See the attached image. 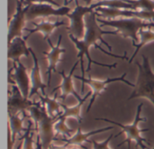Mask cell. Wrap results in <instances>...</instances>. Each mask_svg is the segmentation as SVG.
Listing matches in <instances>:
<instances>
[{
  "label": "cell",
  "instance_id": "6da1fadb",
  "mask_svg": "<svg viewBox=\"0 0 154 149\" xmlns=\"http://www.w3.org/2000/svg\"><path fill=\"white\" fill-rule=\"evenodd\" d=\"M86 22V32H85V36L82 40H79L73 36L72 34H69V39L71 42L76 45L79 52H78V58L79 60L80 63V70H81V76L85 77L86 71H89L91 70V65L92 64H97L98 66L106 67L108 69H114L117 66V63H113V64H106L103 62H97L94 61L91 56H90V47L94 46L96 49L101 51L102 52L112 56L114 58L121 59V60H126L129 61V58L126 55V52L125 55H117L110 52L112 51V46L108 44L104 39L103 36L106 34L108 35H116L117 32L116 31H105L101 29L102 25L98 24L97 22V13L92 12L86 16L85 19Z\"/></svg>",
  "mask_w": 154,
  "mask_h": 149
},
{
  "label": "cell",
  "instance_id": "7a4b0ae2",
  "mask_svg": "<svg viewBox=\"0 0 154 149\" xmlns=\"http://www.w3.org/2000/svg\"><path fill=\"white\" fill-rule=\"evenodd\" d=\"M30 117L38 128V137L43 149H50L52 141L55 138V124L59 120V116L51 117L45 107L42 103L32 107L29 110Z\"/></svg>",
  "mask_w": 154,
  "mask_h": 149
},
{
  "label": "cell",
  "instance_id": "3957f363",
  "mask_svg": "<svg viewBox=\"0 0 154 149\" xmlns=\"http://www.w3.org/2000/svg\"><path fill=\"white\" fill-rule=\"evenodd\" d=\"M135 64L138 68V77L128 100L143 98L154 106V72L150 60L147 56L143 55V63L136 62Z\"/></svg>",
  "mask_w": 154,
  "mask_h": 149
},
{
  "label": "cell",
  "instance_id": "277c9868",
  "mask_svg": "<svg viewBox=\"0 0 154 149\" xmlns=\"http://www.w3.org/2000/svg\"><path fill=\"white\" fill-rule=\"evenodd\" d=\"M97 22L102 26H112L116 29L117 34H121L124 38H130L133 43L139 42L138 33L141 29H150L154 27V23L147 22L136 17L121 18V19H101L97 18Z\"/></svg>",
  "mask_w": 154,
  "mask_h": 149
},
{
  "label": "cell",
  "instance_id": "5b68a950",
  "mask_svg": "<svg viewBox=\"0 0 154 149\" xmlns=\"http://www.w3.org/2000/svg\"><path fill=\"white\" fill-rule=\"evenodd\" d=\"M143 103H140L137 107L136 109V114H135V118L134 119V122L132 124H128V125H125L119 122H116L114 120L108 119H105V118H96V120H103L105 122L107 123H111L114 126H116L118 128H120L122 129V132H124L126 136V138L124 140L123 143L119 144L118 147L123 146L124 144H127V149H131V143L133 141H134L136 143V147H140L142 149H148V147L145 146V143H147V140L142 137V133L143 132H146L149 131V128L146 129H141L139 128V124L143 121H146L147 119L146 118H143L141 116L142 110H143ZM121 132V133H122Z\"/></svg>",
  "mask_w": 154,
  "mask_h": 149
},
{
  "label": "cell",
  "instance_id": "8992f818",
  "mask_svg": "<svg viewBox=\"0 0 154 149\" xmlns=\"http://www.w3.org/2000/svg\"><path fill=\"white\" fill-rule=\"evenodd\" d=\"M101 7L100 2L92 4L91 5H81L79 3V0L76 1L75 9L69 13L67 16L70 20V24L66 27L69 34H72L76 38L82 40L85 36L86 32V16L90 13L94 12L97 8Z\"/></svg>",
  "mask_w": 154,
  "mask_h": 149
},
{
  "label": "cell",
  "instance_id": "52a82bcc",
  "mask_svg": "<svg viewBox=\"0 0 154 149\" xmlns=\"http://www.w3.org/2000/svg\"><path fill=\"white\" fill-rule=\"evenodd\" d=\"M127 73L125 72L123 75L119 76V77H113V78H107L106 80H97V79H93L91 78V76H89L88 78H86V77H82V76H79V75H75L74 78H76L77 80L80 81L83 84H82V87H81V92L84 91V88H85V85H88L90 89H91V92H92V95L90 97V102L88 104V107L87 109V111L88 112L90 110V109L92 108L96 99L101 95L103 93V91L106 90V87L109 85V84H112L114 82H123L130 87H133L134 88L135 87V84H133L131 81H127L125 79Z\"/></svg>",
  "mask_w": 154,
  "mask_h": 149
},
{
  "label": "cell",
  "instance_id": "ba28073f",
  "mask_svg": "<svg viewBox=\"0 0 154 149\" xmlns=\"http://www.w3.org/2000/svg\"><path fill=\"white\" fill-rule=\"evenodd\" d=\"M97 15L99 18H106L107 20L116 19L117 17L131 18L136 17L144 21L153 23L154 11H144V10H131V9H117L110 7H98L96 9Z\"/></svg>",
  "mask_w": 154,
  "mask_h": 149
},
{
  "label": "cell",
  "instance_id": "9c48e42d",
  "mask_svg": "<svg viewBox=\"0 0 154 149\" xmlns=\"http://www.w3.org/2000/svg\"><path fill=\"white\" fill-rule=\"evenodd\" d=\"M13 68L9 70L8 72V81L9 83H14L23 95L25 98L29 99V94L31 90V78L28 74L27 68L21 62H13Z\"/></svg>",
  "mask_w": 154,
  "mask_h": 149
},
{
  "label": "cell",
  "instance_id": "30bf717a",
  "mask_svg": "<svg viewBox=\"0 0 154 149\" xmlns=\"http://www.w3.org/2000/svg\"><path fill=\"white\" fill-rule=\"evenodd\" d=\"M35 105H37L36 102H33L30 99L25 98L19 88L14 83H12V91L8 96V115H17L21 113L24 114L27 110Z\"/></svg>",
  "mask_w": 154,
  "mask_h": 149
},
{
  "label": "cell",
  "instance_id": "8fae6325",
  "mask_svg": "<svg viewBox=\"0 0 154 149\" xmlns=\"http://www.w3.org/2000/svg\"><path fill=\"white\" fill-rule=\"evenodd\" d=\"M23 4L22 0H16V12L13 17L9 20L8 24V43H10L14 38L22 37L23 31L25 29L26 22V12L29 5L23 7Z\"/></svg>",
  "mask_w": 154,
  "mask_h": 149
},
{
  "label": "cell",
  "instance_id": "7c38bea8",
  "mask_svg": "<svg viewBox=\"0 0 154 149\" xmlns=\"http://www.w3.org/2000/svg\"><path fill=\"white\" fill-rule=\"evenodd\" d=\"M70 11L71 9L66 5L55 9L51 5L47 4H32L29 5V8L26 12V21H32L36 18L48 17L51 15L67 16Z\"/></svg>",
  "mask_w": 154,
  "mask_h": 149
},
{
  "label": "cell",
  "instance_id": "4fadbf2b",
  "mask_svg": "<svg viewBox=\"0 0 154 149\" xmlns=\"http://www.w3.org/2000/svg\"><path fill=\"white\" fill-rule=\"evenodd\" d=\"M61 41H62V35L60 34L59 35V39H58V43L56 45H53L52 43L51 42L50 39L47 40L48 44L51 47V51L50 52H42V54L45 55V58L47 60V77H48V86L51 83V74L52 72H58L57 71V66L58 64L62 61L61 60V56L63 53L66 52V49L61 48L60 44H61Z\"/></svg>",
  "mask_w": 154,
  "mask_h": 149
},
{
  "label": "cell",
  "instance_id": "5bb4252c",
  "mask_svg": "<svg viewBox=\"0 0 154 149\" xmlns=\"http://www.w3.org/2000/svg\"><path fill=\"white\" fill-rule=\"evenodd\" d=\"M79 63V61H77L74 65L72 66V68L70 69V71L69 72V74H65V71H58L57 73H59L60 76H61V83L60 86L56 87L53 91H55L57 89H60V95L59 96L60 99H61L63 101L66 100V99L69 96V95H72L74 96L78 101H79L82 98L80 97V95L78 93V91L75 90V87H74V82H73V78H74V72L78 67Z\"/></svg>",
  "mask_w": 154,
  "mask_h": 149
},
{
  "label": "cell",
  "instance_id": "9a60e30c",
  "mask_svg": "<svg viewBox=\"0 0 154 149\" xmlns=\"http://www.w3.org/2000/svg\"><path fill=\"white\" fill-rule=\"evenodd\" d=\"M31 55L33 60V64L31 70V90L29 94V99H31L33 95L39 94V91H42V93H45V89L48 87V84H44L42 81V77L41 74V69L39 65V61L38 58L36 57V54L31 48Z\"/></svg>",
  "mask_w": 154,
  "mask_h": 149
},
{
  "label": "cell",
  "instance_id": "2e32d148",
  "mask_svg": "<svg viewBox=\"0 0 154 149\" xmlns=\"http://www.w3.org/2000/svg\"><path fill=\"white\" fill-rule=\"evenodd\" d=\"M31 55V48L26 45V40L23 37L14 38L10 43H8L7 57L13 62L20 61L21 57L24 56L28 58Z\"/></svg>",
  "mask_w": 154,
  "mask_h": 149
},
{
  "label": "cell",
  "instance_id": "e0dca14e",
  "mask_svg": "<svg viewBox=\"0 0 154 149\" xmlns=\"http://www.w3.org/2000/svg\"><path fill=\"white\" fill-rule=\"evenodd\" d=\"M65 23L63 21H60V22H55V23H51V22H42L40 24H36L34 22H32V25L34 26L33 29H29V28H25L24 30L27 31L29 33L24 37L25 40H27L31 34L35 33H42L43 35V39L45 41H47L48 39H50V36L52 34V33L55 31L56 28L64 25Z\"/></svg>",
  "mask_w": 154,
  "mask_h": 149
},
{
  "label": "cell",
  "instance_id": "ac0fdd59",
  "mask_svg": "<svg viewBox=\"0 0 154 149\" xmlns=\"http://www.w3.org/2000/svg\"><path fill=\"white\" fill-rule=\"evenodd\" d=\"M9 116V136H8V149H13L15 143V138L17 135H20L22 131H25L26 128H23V120L26 118V114L23 118L20 117V114L17 115H8Z\"/></svg>",
  "mask_w": 154,
  "mask_h": 149
},
{
  "label": "cell",
  "instance_id": "d6986e66",
  "mask_svg": "<svg viewBox=\"0 0 154 149\" xmlns=\"http://www.w3.org/2000/svg\"><path fill=\"white\" fill-rule=\"evenodd\" d=\"M114 127H106L104 128H99V129H96V130H92L89 132H83L81 128L79 126L77 132L75 133V135H73L71 138H68V139H64L66 143L65 146H77V147H83V144L86 142H88V138L90 137H92L93 135H97L98 133H102V132H106L108 130L113 129Z\"/></svg>",
  "mask_w": 154,
  "mask_h": 149
},
{
  "label": "cell",
  "instance_id": "ffe728a7",
  "mask_svg": "<svg viewBox=\"0 0 154 149\" xmlns=\"http://www.w3.org/2000/svg\"><path fill=\"white\" fill-rule=\"evenodd\" d=\"M91 95H92V92L89 91L79 101H78V103L75 106H73V107H69L66 104L61 103L62 111H61L60 115L58 118L59 119H68V118H73V119H76L78 120V123L79 124H81L82 123V119H82V116H81V109H82V106L87 101V100L89 97H91Z\"/></svg>",
  "mask_w": 154,
  "mask_h": 149
},
{
  "label": "cell",
  "instance_id": "44dd1931",
  "mask_svg": "<svg viewBox=\"0 0 154 149\" xmlns=\"http://www.w3.org/2000/svg\"><path fill=\"white\" fill-rule=\"evenodd\" d=\"M38 96L41 99V103L45 107L48 114L51 117H57L60 116L61 111H60V108H61V103H60L58 101V96L55 94L54 97H49L47 94L43 93V94H38Z\"/></svg>",
  "mask_w": 154,
  "mask_h": 149
},
{
  "label": "cell",
  "instance_id": "7402d4cb",
  "mask_svg": "<svg viewBox=\"0 0 154 149\" xmlns=\"http://www.w3.org/2000/svg\"><path fill=\"white\" fill-rule=\"evenodd\" d=\"M139 35H140V41L138 43H133V46L135 47V51L134 52V54L132 55V57L129 59L128 62L132 63L133 61L134 60V58L136 57L137 53L139 52V51L146 44L154 42V32L152 31L151 29H141L139 32Z\"/></svg>",
  "mask_w": 154,
  "mask_h": 149
},
{
  "label": "cell",
  "instance_id": "603a6c76",
  "mask_svg": "<svg viewBox=\"0 0 154 149\" xmlns=\"http://www.w3.org/2000/svg\"><path fill=\"white\" fill-rule=\"evenodd\" d=\"M123 1L132 5L135 10L154 11L153 0H123Z\"/></svg>",
  "mask_w": 154,
  "mask_h": 149
},
{
  "label": "cell",
  "instance_id": "cb8c5ba5",
  "mask_svg": "<svg viewBox=\"0 0 154 149\" xmlns=\"http://www.w3.org/2000/svg\"><path fill=\"white\" fill-rule=\"evenodd\" d=\"M32 122L29 121L28 127L24 131V135L22 137L23 149H34L33 147V133H32Z\"/></svg>",
  "mask_w": 154,
  "mask_h": 149
},
{
  "label": "cell",
  "instance_id": "d4e9b609",
  "mask_svg": "<svg viewBox=\"0 0 154 149\" xmlns=\"http://www.w3.org/2000/svg\"><path fill=\"white\" fill-rule=\"evenodd\" d=\"M55 132L58 134H60L62 136H66L69 138L72 137V133H73V129L69 128L66 124V119H59V120L56 122L55 124Z\"/></svg>",
  "mask_w": 154,
  "mask_h": 149
},
{
  "label": "cell",
  "instance_id": "484cf974",
  "mask_svg": "<svg viewBox=\"0 0 154 149\" xmlns=\"http://www.w3.org/2000/svg\"><path fill=\"white\" fill-rule=\"evenodd\" d=\"M113 138H116V136L114 134H111L105 141L103 142H97L96 140H88L89 143L92 144L93 149H111L109 147V143L111 142V140Z\"/></svg>",
  "mask_w": 154,
  "mask_h": 149
},
{
  "label": "cell",
  "instance_id": "4316f807",
  "mask_svg": "<svg viewBox=\"0 0 154 149\" xmlns=\"http://www.w3.org/2000/svg\"><path fill=\"white\" fill-rule=\"evenodd\" d=\"M22 2L24 6L32 4H51V5H56V6L59 5V4L56 3L54 0H22Z\"/></svg>",
  "mask_w": 154,
  "mask_h": 149
},
{
  "label": "cell",
  "instance_id": "83f0119b",
  "mask_svg": "<svg viewBox=\"0 0 154 149\" xmlns=\"http://www.w3.org/2000/svg\"><path fill=\"white\" fill-rule=\"evenodd\" d=\"M50 148L51 149H67V146H54V145H51Z\"/></svg>",
  "mask_w": 154,
  "mask_h": 149
},
{
  "label": "cell",
  "instance_id": "f1b7e54d",
  "mask_svg": "<svg viewBox=\"0 0 154 149\" xmlns=\"http://www.w3.org/2000/svg\"><path fill=\"white\" fill-rule=\"evenodd\" d=\"M36 149H43L42 148V146L41 144V141H40V138L39 137L37 138V143H36ZM51 149V148H50Z\"/></svg>",
  "mask_w": 154,
  "mask_h": 149
},
{
  "label": "cell",
  "instance_id": "f546056e",
  "mask_svg": "<svg viewBox=\"0 0 154 149\" xmlns=\"http://www.w3.org/2000/svg\"><path fill=\"white\" fill-rule=\"evenodd\" d=\"M85 4H86V5H92V2L94 1V0H82Z\"/></svg>",
  "mask_w": 154,
  "mask_h": 149
},
{
  "label": "cell",
  "instance_id": "4dcf8cb0",
  "mask_svg": "<svg viewBox=\"0 0 154 149\" xmlns=\"http://www.w3.org/2000/svg\"><path fill=\"white\" fill-rule=\"evenodd\" d=\"M72 1H73V0H65V1H64V5H67L68 4H69V3L72 2ZM76 1H78V0H75V2H76Z\"/></svg>",
  "mask_w": 154,
  "mask_h": 149
},
{
  "label": "cell",
  "instance_id": "1f68e13d",
  "mask_svg": "<svg viewBox=\"0 0 154 149\" xmlns=\"http://www.w3.org/2000/svg\"><path fill=\"white\" fill-rule=\"evenodd\" d=\"M16 149H23V142H20L19 143V145L17 146Z\"/></svg>",
  "mask_w": 154,
  "mask_h": 149
},
{
  "label": "cell",
  "instance_id": "d6a6232c",
  "mask_svg": "<svg viewBox=\"0 0 154 149\" xmlns=\"http://www.w3.org/2000/svg\"><path fill=\"white\" fill-rule=\"evenodd\" d=\"M152 149H154V147H152Z\"/></svg>",
  "mask_w": 154,
  "mask_h": 149
},
{
  "label": "cell",
  "instance_id": "836d02e7",
  "mask_svg": "<svg viewBox=\"0 0 154 149\" xmlns=\"http://www.w3.org/2000/svg\"><path fill=\"white\" fill-rule=\"evenodd\" d=\"M73 149H78V148H73Z\"/></svg>",
  "mask_w": 154,
  "mask_h": 149
}]
</instances>
